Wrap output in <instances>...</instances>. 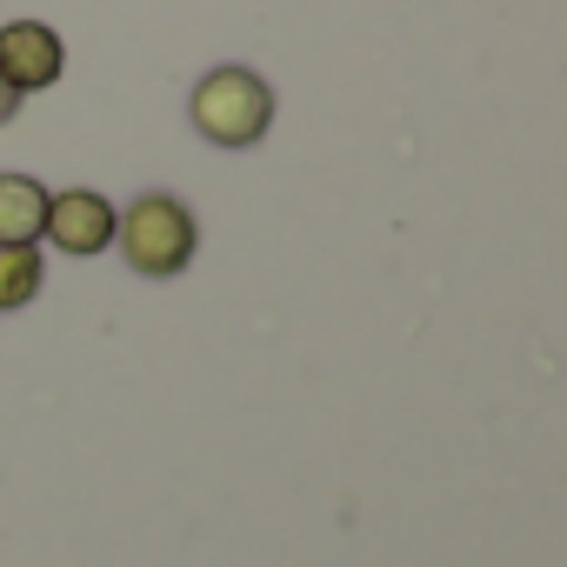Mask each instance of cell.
I'll use <instances>...</instances> for the list:
<instances>
[{
    "label": "cell",
    "instance_id": "obj_1",
    "mask_svg": "<svg viewBox=\"0 0 567 567\" xmlns=\"http://www.w3.org/2000/svg\"><path fill=\"white\" fill-rule=\"evenodd\" d=\"M187 114H194L200 141H214V147H254L267 134V121H274V94H267V81L254 68H214V74L194 81Z\"/></svg>",
    "mask_w": 567,
    "mask_h": 567
},
{
    "label": "cell",
    "instance_id": "obj_2",
    "mask_svg": "<svg viewBox=\"0 0 567 567\" xmlns=\"http://www.w3.org/2000/svg\"><path fill=\"white\" fill-rule=\"evenodd\" d=\"M114 240H121V254H127L134 274L167 280V274H181L194 260L200 227H194V214L174 194H141L127 214H114Z\"/></svg>",
    "mask_w": 567,
    "mask_h": 567
},
{
    "label": "cell",
    "instance_id": "obj_3",
    "mask_svg": "<svg viewBox=\"0 0 567 567\" xmlns=\"http://www.w3.org/2000/svg\"><path fill=\"white\" fill-rule=\"evenodd\" d=\"M41 240H54L61 254H101L114 247V207L94 194V187H68V194H48V220H41Z\"/></svg>",
    "mask_w": 567,
    "mask_h": 567
},
{
    "label": "cell",
    "instance_id": "obj_4",
    "mask_svg": "<svg viewBox=\"0 0 567 567\" xmlns=\"http://www.w3.org/2000/svg\"><path fill=\"white\" fill-rule=\"evenodd\" d=\"M68 68L61 54V34L41 28V21H14V28H0V74H8L14 94H34V87H54Z\"/></svg>",
    "mask_w": 567,
    "mask_h": 567
},
{
    "label": "cell",
    "instance_id": "obj_5",
    "mask_svg": "<svg viewBox=\"0 0 567 567\" xmlns=\"http://www.w3.org/2000/svg\"><path fill=\"white\" fill-rule=\"evenodd\" d=\"M41 220H48V187L34 174H0V240L8 247L41 240Z\"/></svg>",
    "mask_w": 567,
    "mask_h": 567
},
{
    "label": "cell",
    "instance_id": "obj_6",
    "mask_svg": "<svg viewBox=\"0 0 567 567\" xmlns=\"http://www.w3.org/2000/svg\"><path fill=\"white\" fill-rule=\"evenodd\" d=\"M41 280H48L41 240H21V247L0 240V308H28V301L41 295Z\"/></svg>",
    "mask_w": 567,
    "mask_h": 567
},
{
    "label": "cell",
    "instance_id": "obj_7",
    "mask_svg": "<svg viewBox=\"0 0 567 567\" xmlns=\"http://www.w3.org/2000/svg\"><path fill=\"white\" fill-rule=\"evenodd\" d=\"M14 107H21V94L8 87V74H0V121H14Z\"/></svg>",
    "mask_w": 567,
    "mask_h": 567
}]
</instances>
